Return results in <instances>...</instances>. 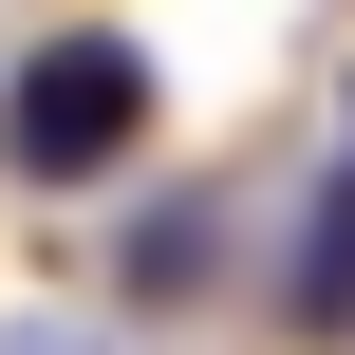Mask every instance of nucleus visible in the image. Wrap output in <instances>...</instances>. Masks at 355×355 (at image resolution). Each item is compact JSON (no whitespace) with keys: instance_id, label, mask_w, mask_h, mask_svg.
<instances>
[{"instance_id":"1","label":"nucleus","mask_w":355,"mask_h":355,"mask_svg":"<svg viewBox=\"0 0 355 355\" xmlns=\"http://www.w3.org/2000/svg\"><path fill=\"white\" fill-rule=\"evenodd\" d=\"M131 150H150V37L75 19V37H37V56L0 75V168H37V187H112Z\"/></svg>"},{"instance_id":"2","label":"nucleus","mask_w":355,"mask_h":355,"mask_svg":"<svg viewBox=\"0 0 355 355\" xmlns=\"http://www.w3.org/2000/svg\"><path fill=\"white\" fill-rule=\"evenodd\" d=\"M281 318H300V337H355V168L300 206V281H281Z\"/></svg>"},{"instance_id":"3","label":"nucleus","mask_w":355,"mask_h":355,"mask_svg":"<svg viewBox=\"0 0 355 355\" xmlns=\"http://www.w3.org/2000/svg\"><path fill=\"white\" fill-rule=\"evenodd\" d=\"M206 262H225V225H206V206H187V187H168V206H150V225H131V243H112V281H131V300H187V281H206Z\"/></svg>"},{"instance_id":"4","label":"nucleus","mask_w":355,"mask_h":355,"mask_svg":"<svg viewBox=\"0 0 355 355\" xmlns=\"http://www.w3.org/2000/svg\"><path fill=\"white\" fill-rule=\"evenodd\" d=\"M0 355H112L94 318H0Z\"/></svg>"}]
</instances>
